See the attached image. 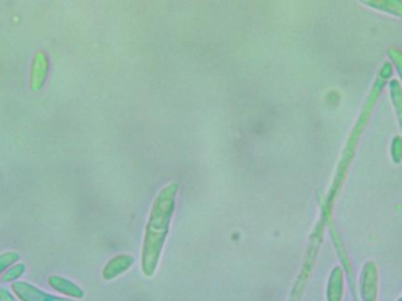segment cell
Listing matches in <instances>:
<instances>
[{
  "label": "cell",
  "instance_id": "1",
  "mask_svg": "<svg viewBox=\"0 0 402 301\" xmlns=\"http://www.w3.org/2000/svg\"><path fill=\"white\" fill-rule=\"evenodd\" d=\"M178 189L177 182H170L159 192L154 200L146 226L141 254V269L145 276H153L157 269L170 230L171 218L175 212V195Z\"/></svg>",
  "mask_w": 402,
  "mask_h": 301
},
{
  "label": "cell",
  "instance_id": "2",
  "mask_svg": "<svg viewBox=\"0 0 402 301\" xmlns=\"http://www.w3.org/2000/svg\"><path fill=\"white\" fill-rule=\"evenodd\" d=\"M50 70V62L49 57L44 51H37L34 53L31 71H29V87L34 92L40 91L49 75Z\"/></svg>",
  "mask_w": 402,
  "mask_h": 301
},
{
  "label": "cell",
  "instance_id": "3",
  "mask_svg": "<svg viewBox=\"0 0 402 301\" xmlns=\"http://www.w3.org/2000/svg\"><path fill=\"white\" fill-rule=\"evenodd\" d=\"M11 289L21 301H77L75 299L55 297L26 281H16L13 282Z\"/></svg>",
  "mask_w": 402,
  "mask_h": 301
},
{
  "label": "cell",
  "instance_id": "4",
  "mask_svg": "<svg viewBox=\"0 0 402 301\" xmlns=\"http://www.w3.org/2000/svg\"><path fill=\"white\" fill-rule=\"evenodd\" d=\"M47 281L54 291L62 293L64 296L72 298L75 300H79V299H83L85 297V292L81 287H79L78 285L75 284L70 279L64 278V276L53 274V276H49Z\"/></svg>",
  "mask_w": 402,
  "mask_h": 301
},
{
  "label": "cell",
  "instance_id": "5",
  "mask_svg": "<svg viewBox=\"0 0 402 301\" xmlns=\"http://www.w3.org/2000/svg\"><path fill=\"white\" fill-rule=\"evenodd\" d=\"M133 261H134L133 256H127V254L114 256L108 261V265L103 269V278L105 280H112L116 276H121L132 266Z\"/></svg>",
  "mask_w": 402,
  "mask_h": 301
},
{
  "label": "cell",
  "instance_id": "6",
  "mask_svg": "<svg viewBox=\"0 0 402 301\" xmlns=\"http://www.w3.org/2000/svg\"><path fill=\"white\" fill-rule=\"evenodd\" d=\"M25 271L26 266L23 263L14 264L1 274V282H12L13 284V282L18 281L21 276H23Z\"/></svg>",
  "mask_w": 402,
  "mask_h": 301
},
{
  "label": "cell",
  "instance_id": "7",
  "mask_svg": "<svg viewBox=\"0 0 402 301\" xmlns=\"http://www.w3.org/2000/svg\"><path fill=\"white\" fill-rule=\"evenodd\" d=\"M21 259V256L18 252L8 251L4 252L0 254V276L9 269L11 266L14 264H17L18 261Z\"/></svg>",
  "mask_w": 402,
  "mask_h": 301
}]
</instances>
